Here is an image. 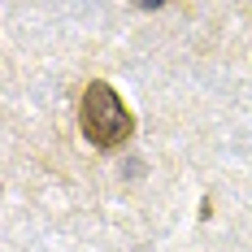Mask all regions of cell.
<instances>
[{"label": "cell", "mask_w": 252, "mask_h": 252, "mask_svg": "<svg viewBox=\"0 0 252 252\" xmlns=\"http://www.w3.org/2000/svg\"><path fill=\"white\" fill-rule=\"evenodd\" d=\"M78 118H83V135H87L96 148H122L126 139H130V130H135V118H130L126 100L109 87V83H100V78L83 92Z\"/></svg>", "instance_id": "6da1fadb"}, {"label": "cell", "mask_w": 252, "mask_h": 252, "mask_svg": "<svg viewBox=\"0 0 252 252\" xmlns=\"http://www.w3.org/2000/svg\"><path fill=\"white\" fill-rule=\"evenodd\" d=\"M165 0H135V9H161Z\"/></svg>", "instance_id": "7a4b0ae2"}]
</instances>
